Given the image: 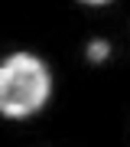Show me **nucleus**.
Listing matches in <instances>:
<instances>
[{
  "label": "nucleus",
  "instance_id": "1",
  "mask_svg": "<svg viewBox=\"0 0 130 147\" xmlns=\"http://www.w3.org/2000/svg\"><path fill=\"white\" fill-rule=\"evenodd\" d=\"M49 98V69L29 53H13L0 62V111L7 118H26Z\"/></svg>",
  "mask_w": 130,
  "mask_h": 147
},
{
  "label": "nucleus",
  "instance_id": "2",
  "mask_svg": "<svg viewBox=\"0 0 130 147\" xmlns=\"http://www.w3.org/2000/svg\"><path fill=\"white\" fill-rule=\"evenodd\" d=\"M107 53H111V46H107V42H101V39H94L91 46H88V59H91V62H101V59H107Z\"/></svg>",
  "mask_w": 130,
  "mask_h": 147
},
{
  "label": "nucleus",
  "instance_id": "3",
  "mask_svg": "<svg viewBox=\"0 0 130 147\" xmlns=\"http://www.w3.org/2000/svg\"><path fill=\"white\" fill-rule=\"evenodd\" d=\"M85 3H107V0H85Z\"/></svg>",
  "mask_w": 130,
  "mask_h": 147
}]
</instances>
